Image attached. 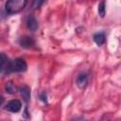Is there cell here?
<instances>
[{"label":"cell","instance_id":"cell-9","mask_svg":"<svg viewBox=\"0 0 121 121\" xmlns=\"http://www.w3.org/2000/svg\"><path fill=\"white\" fill-rule=\"evenodd\" d=\"M5 90H6V92L8 94H10L11 95V94H14L17 91V88H16V86L11 81H9L5 85Z\"/></svg>","mask_w":121,"mask_h":121},{"label":"cell","instance_id":"cell-10","mask_svg":"<svg viewBox=\"0 0 121 121\" xmlns=\"http://www.w3.org/2000/svg\"><path fill=\"white\" fill-rule=\"evenodd\" d=\"M97 11H98V14L100 17H104L105 14H106V3L105 1H101L98 5V8H97Z\"/></svg>","mask_w":121,"mask_h":121},{"label":"cell","instance_id":"cell-4","mask_svg":"<svg viewBox=\"0 0 121 121\" xmlns=\"http://www.w3.org/2000/svg\"><path fill=\"white\" fill-rule=\"evenodd\" d=\"M19 43L22 47L29 49L35 45V40L30 36H23V37H21Z\"/></svg>","mask_w":121,"mask_h":121},{"label":"cell","instance_id":"cell-11","mask_svg":"<svg viewBox=\"0 0 121 121\" xmlns=\"http://www.w3.org/2000/svg\"><path fill=\"white\" fill-rule=\"evenodd\" d=\"M7 63H8V58H7V56L4 53H1L0 54V72L4 69L5 66H7Z\"/></svg>","mask_w":121,"mask_h":121},{"label":"cell","instance_id":"cell-2","mask_svg":"<svg viewBox=\"0 0 121 121\" xmlns=\"http://www.w3.org/2000/svg\"><path fill=\"white\" fill-rule=\"evenodd\" d=\"M27 69V64L25 60L17 58L13 60L8 61L7 66H6V70L8 73H11V72H25Z\"/></svg>","mask_w":121,"mask_h":121},{"label":"cell","instance_id":"cell-7","mask_svg":"<svg viewBox=\"0 0 121 121\" xmlns=\"http://www.w3.org/2000/svg\"><path fill=\"white\" fill-rule=\"evenodd\" d=\"M93 39L95 41V43L97 44V45H102L105 41H106V36H105V33L104 32H97L95 34H94L93 36Z\"/></svg>","mask_w":121,"mask_h":121},{"label":"cell","instance_id":"cell-3","mask_svg":"<svg viewBox=\"0 0 121 121\" xmlns=\"http://www.w3.org/2000/svg\"><path fill=\"white\" fill-rule=\"evenodd\" d=\"M22 108V103L19 99H12L8 102L5 109L10 112H18Z\"/></svg>","mask_w":121,"mask_h":121},{"label":"cell","instance_id":"cell-12","mask_svg":"<svg viewBox=\"0 0 121 121\" xmlns=\"http://www.w3.org/2000/svg\"><path fill=\"white\" fill-rule=\"evenodd\" d=\"M40 99H41L43 102L46 103L47 99H46V94H45V92H43V93L40 94Z\"/></svg>","mask_w":121,"mask_h":121},{"label":"cell","instance_id":"cell-13","mask_svg":"<svg viewBox=\"0 0 121 121\" xmlns=\"http://www.w3.org/2000/svg\"><path fill=\"white\" fill-rule=\"evenodd\" d=\"M43 4V1H34L33 2V8L34 9H37V8H40V6Z\"/></svg>","mask_w":121,"mask_h":121},{"label":"cell","instance_id":"cell-14","mask_svg":"<svg viewBox=\"0 0 121 121\" xmlns=\"http://www.w3.org/2000/svg\"><path fill=\"white\" fill-rule=\"evenodd\" d=\"M3 102H4V97L0 95V105H1V104H2Z\"/></svg>","mask_w":121,"mask_h":121},{"label":"cell","instance_id":"cell-1","mask_svg":"<svg viewBox=\"0 0 121 121\" xmlns=\"http://www.w3.org/2000/svg\"><path fill=\"white\" fill-rule=\"evenodd\" d=\"M27 4L26 0H9L5 4V9L8 14H15L22 11Z\"/></svg>","mask_w":121,"mask_h":121},{"label":"cell","instance_id":"cell-6","mask_svg":"<svg viewBox=\"0 0 121 121\" xmlns=\"http://www.w3.org/2000/svg\"><path fill=\"white\" fill-rule=\"evenodd\" d=\"M26 26L31 31H35L38 28V21L33 15H29L26 18Z\"/></svg>","mask_w":121,"mask_h":121},{"label":"cell","instance_id":"cell-8","mask_svg":"<svg viewBox=\"0 0 121 121\" xmlns=\"http://www.w3.org/2000/svg\"><path fill=\"white\" fill-rule=\"evenodd\" d=\"M19 91H20L21 95L23 96L24 100L27 102L29 100V98H30V88L28 86H26V85H23V86H21L19 88Z\"/></svg>","mask_w":121,"mask_h":121},{"label":"cell","instance_id":"cell-5","mask_svg":"<svg viewBox=\"0 0 121 121\" xmlns=\"http://www.w3.org/2000/svg\"><path fill=\"white\" fill-rule=\"evenodd\" d=\"M76 84L79 89H84L88 84V74L83 72L80 73L76 79Z\"/></svg>","mask_w":121,"mask_h":121}]
</instances>
